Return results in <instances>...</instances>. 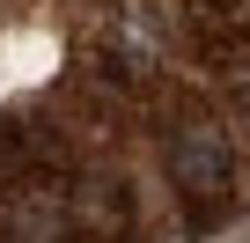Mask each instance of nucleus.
Masks as SVG:
<instances>
[{"label":"nucleus","instance_id":"f257e3e1","mask_svg":"<svg viewBox=\"0 0 250 243\" xmlns=\"http://www.w3.org/2000/svg\"><path fill=\"white\" fill-rule=\"evenodd\" d=\"M52 66V37H8V44H0V74H8V81H37Z\"/></svg>","mask_w":250,"mask_h":243},{"label":"nucleus","instance_id":"f03ea898","mask_svg":"<svg viewBox=\"0 0 250 243\" xmlns=\"http://www.w3.org/2000/svg\"><path fill=\"white\" fill-rule=\"evenodd\" d=\"M0 81H8V74H0Z\"/></svg>","mask_w":250,"mask_h":243}]
</instances>
